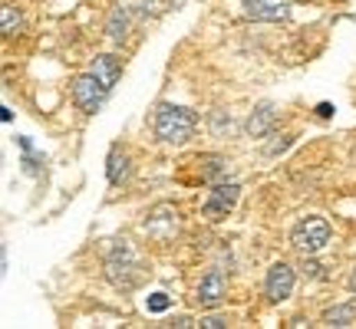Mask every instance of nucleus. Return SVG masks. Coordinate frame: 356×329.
Here are the masks:
<instances>
[{"instance_id": "1", "label": "nucleus", "mask_w": 356, "mask_h": 329, "mask_svg": "<svg viewBox=\"0 0 356 329\" xmlns=\"http://www.w3.org/2000/svg\"><path fill=\"white\" fill-rule=\"evenodd\" d=\"M155 135L165 142V145H185V142L195 135V126H198V115L185 109V106H172V102H162L155 109Z\"/></svg>"}, {"instance_id": "2", "label": "nucleus", "mask_w": 356, "mask_h": 329, "mask_svg": "<svg viewBox=\"0 0 356 329\" xmlns=\"http://www.w3.org/2000/svg\"><path fill=\"white\" fill-rule=\"evenodd\" d=\"M106 277H109V283H113L115 290H122V293L139 287L142 264L136 260L129 241H115L113 247H109V253H106Z\"/></svg>"}, {"instance_id": "3", "label": "nucleus", "mask_w": 356, "mask_h": 329, "mask_svg": "<svg viewBox=\"0 0 356 329\" xmlns=\"http://www.w3.org/2000/svg\"><path fill=\"white\" fill-rule=\"evenodd\" d=\"M330 221L327 217H320V214H310L304 217V221H297L291 230V244L297 247L300 253H320L327 244H330Z\"/></svg>"}, {"instance_id": "4", "label": "nucleus", "mask_w": 356, "mask_h": 329, "mask_svg": "<svg viewBox=\"0 0 356 329\" xmlns=\"http://www.w3.org/2000/svg\"><path fill=\"white\" fill-rule=\"evenodd\" d=\"M106 96H109V89L102 86L92 73H83V76L73 79V102H76L79 112H86V115L99 112V106L106 102Z\"/></svg>"}, {"instance_id": "5", "label": "nucleus", "mask_w": 356, "mask_h": 329, "mask_svg": "<svg viewBox=\"0 0 356 329\" xmlns=\"http://www.w3.org/2000/svg\"><path fill=\"white\" fill-rule=\"evenodd\" d=\"M238 198H241V185H225V181H218L215 191L208 194V201L202 204V214L208 217V221H221V217H228L231 211H234V204H238Z\"/></svg>"}, {"instance_id": "6", "label": "nucleus", "mask_w": 356, "mask_h": 329, "mask_svg": "<svg viewBox=\"0 0 356 329\" xmlns=\"http://www.w3.org/2000/svg\"><path fill=\"white\" fill-rule=\"evenodd\" d=\"M291 293H293V267L284 264V260H277L264 277V296L270 300V303H284Z\"/></svg>"}, {"instance_id": "7", "label": "nucleus", "mask_w": 356, "mask_h": 329, "mask_svg": "<svg viewBox=\"0 0 356 329\" xmlns=\"http://www.w3.org/2000/svg\"><path fill=\"white\" fill-rule=\"evenodd\" d=\"M244 13L261 24H280L291 17V0H244Z\"/></svg>"}, {"instance_id": "8", "label": "nucleus", "mask_w": 356, "mask_h": 329, "mask_svg": "<svg viewBox=\"0 0 356 329\" xmlns=\"http://www.w3.org/2000/svg\"><path fill=\"white\" fill-rule=\"evenodd\" d=\"M145 230H149L152 237H159V241H168V237L178 230V211L172 208V204H159V208H152V214L145 217Z\"/></svg>"}, {"instance_id": "9", "label": "nucleus", "mask_w": 356, "mask_h": 329, "mask_svg": "<svg viewBox=\"0 0 356 329\" xmlns=\"http://www.w3.org/2000/svg\"><path fill=\"white\" fill-rule=\"evenodd\" d=\"M198 303L204 310H215V306L225 303V273L221 270H208L198 283Z\"/></svg>"}, {"instance_id": "10", "label": "nucleus", "mask_w": 356, "mask_h": 329, "mask_svg": "<svg viewBox=\"0 0 356 329\" xmlns=\"http://www.w3.org/2000/svg\"><path fill=\"white\" fill-rule=\"evenodd\" d=\"M89 73L99 79L109 92H113V86L119 83V76H122V63H119V56H113V53H102V56H96V60H92Z\"/></svg>"}, {"instance_id": "11", "label": "nucleus", "mask_w": 356, "mask_h": 329, "mask_svg": "<svg viewBox=\"0 0 356 329\" xmlns=\"http://www.w3.org/2000/svg\"><path fill=\"white\" fill-rule=\"evenodd\" d=\"M274 119H277L274 106H270V102H264V106H257L254 112H251V119L244 122V132H248L251 139H264L267 132H270V126H274Z\"/></svg>"}, {"instance_id": "12", "label": "nucleus", "mask_w": 356, "mask_h": 329, "mask_svg": "<svg viewBox=\"0 0 356 329\" xmlns=\"http://www.w3.org/2000/svg\"><path fill=\"white\" fill-rule=\"evenodd\" d=\"M323 326H356V306L353 303H340V306H330L327 313H323Z\"/></svg>"}, {"instance_id": "13", "label": "nucleus", "mask_w": 356, "mask_h": 329, "mask_svg": "<svg viewBox=\"0 0 356 329\" xmlns=\"http://www.w3.org/2000/svg\"><path fill=\"white\" fill-rule=\"evenodd\" d=\"M202 162V178L204 181H221V178L228 175V162L221 158V155H204L198 158Z\"/></svg>"}, {"instance_id": "14", "label": "nucleus", "mask_w": 356, "mask_h": 329, "mask_svg": "<svg viewBox=\"0 0 356 329\" xmlns=\"http://www.w3.org/2000/svg\"><path fill=\"white\" fill-rule=\"evenodd\" d=\"M129 175V158L126 152H119V149H113V155H109V185H122Z\"/></svg>"}, {"instance_id": "15", "label": "nucleus", "mask_w": 356, "mask_h": 329, "mask_svg": "<svg viewBox=\"0 0 356 329\" xmlns=\"http://www.w3.org/2000/svg\"><path fill=\"white\" fill-rule=\"evenodd\" d=\"M20 26H24L20 13L13 10L10 3H3V7H0V30H3V37H17V33H20Z\"/></svg>"}, {"instance_id": "16", "label": "nucleus", "mask_w": 356, "mask_h": 329, "mask_svg": "<svg viewBox=\"0 0 356 329\" xmlns=\"http://www.w3.org/2000/svg\"><path fill=\"white\" fill-rule=\"evenodd\" d=\"M126 30H129V13H126V7H115V10L109 13L106 33H109L113 40H122V37H126Z\"/></svg>"}, {"instance_id": "17", "label": "nucleus", "mask_w": 356, "mask_h": 329, "mask_svg": "<svg viewBox=\"0 0 356 329\" xmlns=\"http://www.w3.org/2000/svg\"><path fill=\"white\" fill-rule=\"evenodd\" d=\"M149 313H165L168 306H172V300H168L165 293H152V296H149Z\"/></svg>"}, {"instance_id": "18", "label": "nucleus", "mask_w": 356, "mask_h": 329, "mask_svg": "<svg viewBox=\"0 0 356 329\" xmlns=\"http://www.w3.org/2000/svg\"><path fill=\"white\" fill-rule=\"evenodd\" d=\"M198 326H202V329H225L228 323H225V319H218V317H204Z\"/></svg>"}, {"instance_id": "19", "label": "nucleus", "mask_w": 356, "mask_h": 329, "mask_svg": "<svg viewBox=\"0 0 356 329\" xmlns=\"http://www.w3.org/2000/svg\"><path fill=\"white\" fill-rule=\"evenodd\" d=\"M300 270H304V277H307V273H310V277H323V267L314 264V260H304V267H300Z\"/></svg>"}, {"instance_id": "20", "label": "nucleus", "mask_w": 356, "mask_h": 329, "mask_svg": "<svg viewBox=\"0 0 356 329\" xmlns=\"http://www.w3.org/2000/svg\"><path fill=\"white\" fill-rule=\"evenodd\" d=\"M317 112L323 115V119H330V115H333V106H330V102H320V106H317Z\"/></svg>"}, {"instance_id": "21", "label": "nucleus", "mask_w": 356, "mask_h": 329, "mask_svg": "<svg viewBox=\"0 0 356 329\" xmlns=\"http://www.w3.org/2000/svg\"><path fill=\"white\" fill-rule=\"evenodd\" d=\"M350 290L356 293V267H353V273H350Z\"/></svg>"}]
</instances>
